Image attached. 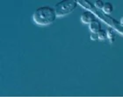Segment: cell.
I'll list each match as a JSON object with an SVG mask.
<instances>
[{
    "instance_id": "6da1fadb",
    "label": "cell",
    "mask_w": 123,
    "mask_h": 97,
    "mask_svg": "<svg viewBox=\"0 0 123 97\" xmlns=\"http://www.w3.org/2000/svg\"><path fill=\"white\" fill-rule=\"evenodd\" d=\"M56 13L54 7L41 6L34 11L33 14V20L39 26H49L56 18Z\"/></svg>"
},
{
    "instance_id": "7a4b0ae2",
    "label": "cell",
    "mask_w": 123,
    "mask_h": 97,
    "mask_svg": "<svg viewBox=\"0 0 123 97\" xmlns=\"http://www.w3.org/2000/svg\"><path fill=\"white\" fill-rule=\"evenodd\" d=\"M78 3L77 0H62L54 6L57 17H64L76 10Z\"/></svg>"
},
{
    "instance_id": "3957f363",
    "label": "cell",
    "mask_w": 123,
    "mask_h": 97,
    "mask_svg": "<svg viewBox=\"0 0 123 97\" xmlns=\"http://www.w3.org/2000/svg\"><path fill=\"white\" fill-rule=\"evenodd\" d=\"M95 18H96V16L94 15V13L92 12L91 11H85V12L82 13V15L80 17V20L82 23L89 25L90 23H92V21L96 20Z\"/></svg>"
},
{
    "instance_id": "277c9868",
    "label": "cell",
    "mask_w": 123,
    "mask_h": 97,
    "mask_svg": "<svg viewBox=\"0 0 123 97\" xmlns=\"http://www.w3.org/2000/svg\"><path fill=\"white\" fill-rule=\"evenodd\" d=\"M89 29L92 32H98L102 29L101 28V23L98 20L92 21V23L89 24Z\"/></svg>"
},
{
    "instance_id": "5b68a950",
    "label": "cell",
    "mask_w": 123,
    "mask_h": 97,
    "mask_svg": "<svg viewBox=\"0 0 123 97\" xmlns=\"http://www.w3.org/2000/svg\"><path fill=\"white\" fill-rule=\"evenodd\" d=\"M102 11L105 13V14H108V15H109V14H111V13L113 12V5L109 2H105V4H104Z\"/></svg>"
},
{
    "instance_id": "8992f818",
    "label": "cell",
    "mask_w": 123,
    "mask_h": 97,
    "mask_svg": "<svg viewBox=\"0 0 123 97\" xmlns=\"http://www.w3.org/2000/svg\"><path fill=\"white\" fill-rule=\"evenodd\" d=\"M106 34H107V38L110 40L111 43L114 42V40H115V32H114V30H113L112 27L107 28V30H106Z\"/></svg>"
},
{
    "instance_id": "52a82bcc",
    "label": "cell",
    "mask_w": 123,
    "mask_h": 97,
    "mask_svg": "<svg viewBox=\"0 0 123 97\" xmlns=\"http://www.w3.org/2000/svg\"><path fill=\"white\" fill-rule=\"evenodd\" d=\"M98 39L99 40H105L107 38V34H106V31L101 29L100 31L98 32Z\"/></svg>"
},
{
    "instance_id": "ba28073f",
    "label": "cell",
    "mask_w": 123,
    "mask_h": 97,
    "mask_svg": "<svg viewBox=\"0 0 123 97\" xmlns=\"http://www.w3.org/2000/svg\"><path fill=\"white\" fill-rule=\"evenodd\" d=\"M104 4H105V3L103 2L102 0H96L94 2V6L97 8V9H98V10H102L103 6H104Z\"/></svg>"
},
{
    "instance_id": "9c48e42d",
    "label": "cell",
    "mask_w": 123,
    "mask_h": 97,
    "mask_svg": "<svg viewBox=\"0 0 123 97\" xmlns=\"http://www.w3.org/2000/svg\"><path fill=\"white\" fill-rule=\"evenodd\" d=\"M91 39H92V41H97L98 40V32H92V34H91L90 36Z\"/></svg>"
},
{
    "instance_id": "30bf717a",
    "label": "cell",
    "mask_w": 123,
    "mask_h": 97,
    "mask_svg": "<svg viewBox=\"0 0 123 97\" xmlns=\"http://www.w3.org/2000/svg\"><path fill=\"white\" fill-rule=\"evenodd\" d=\"M121 24H122V25H123V17H122V18H121Z\"/></svg>"
}]
</instances>
